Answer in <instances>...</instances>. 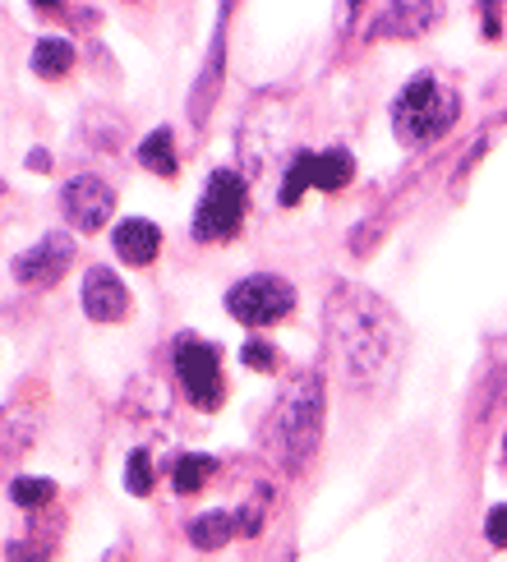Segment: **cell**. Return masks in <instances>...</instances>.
I'll use <instances>...</instances> for the list:
<instances>
[{
	"instance_id": "6da1fadb",
	"label": "cell",
	"mask_w": 507,
	"mask_h": 562,
	"mask_svg": "<svg viewBox=\"0 0 507 562\" xmlns=\"http://www.w3.org/2000/svg\"><path fill=\"white\" fill-rule=\"evenodd\" d=\"M323 323H328V350L346 387L374 392L397 373L402 350H406V327L374 291L337 286L328 295Z\"/></svg>"
},
{
	"instance_id": "7a4b0ae2",
	"label": "cell",
	"mask_w": 507,
	"mask_h": 562,
	"mask_svg": "<svg viewBox=\"0 0 507 562\" xmlns=\"http://www.w3.org/2000/svg\"><path fill=\"white\" fill-rule=\"evenodd\" d=\"M318 429H323V379H318V369H300L286 383L282 402L268 415L263 448L282 461L286 471H300L318 448Z\"/></svg>"
},
{
	"instance_id": "3957f363",
	"label": "cell",
	"mask_w": 507,
	"mask_h": 562,
	"mask_svg": "<svg viewBox=\"0 0 507 562\" xmlns=\"http://www.w3.org/2000/svg\"><path fill=\"white\" fill-rule=\"evenodd\" d=\"M457 111L461 102L452 88H443L433 75H415L392 102V130L402 144H433L457 125Z\"/></svg>"
},
{
	"instance_id": "277c9868",
	"label": "cell",
	"mask_w": 507,
	"mask_h": 562,
	"mask_svg": "<svg viewBox=\"0 0 507 562\" xmlns=\"http://www.w3.org/2000/svg\"><path fill=\"white\" fill-rule=\"evenodd\" d=\"M240 217H245V180L236 171H213L199 207H194L190 236L194 240H230L240 231Z\"/></svg>"
},
{
	"instance_id": "5b68a950",
	"label": "cell",
	"mask_w": 507,
	"mask_h": 562,
	"mask_svg": "<svg viewBox=\"0 0 507 562\" xmlns=\"http://www.w3.org/2000/svg\"><path fill=\"white\" fill-rule=\"evenodd\" d=\"M226 310L236 314L245 327H268L277 318H286L295 310V286L286 277H272V272H254L245 281L226 291Z\"/></svg>"
},
{
	"instance_id": "8992f818",
	"label": "cell",
	"mask_w": 507,
	"mask_h": 562,
	"mask_svg": "<svg viewBox=\"0 0 507 562\" xmlns=\"http://www.w3.org/2000/svg\"><path fill=\"white\" fill-rule=\"evenodd\" d=\"M176 373H180V387L190 392V402L203 411H217L226 383H222V364H217V350L199 341V337H180L176 341Z\"/></svg>"
},
{
	"instance_id": "52a82bcc",
	"label": "cell",
	"mask_w": 507,
	"mask_h": 562,
	"mask_svg": "<svg viewBox=\"0 0 507 562\" xmlns=\"http://www.w3.org/2000/svg\"><path fill=\"white\" fill-rule=\"evenodd\" d=\"M60 207H65V217L75 231H102L115 213V190L102 180V176H75V180H65V190H60Z\"/></svg>"
},
{
	"instance_id": "ba28073f",
	"label": "cell",
	"mask_w": 507,
	"mask_h": 562,
	"mask_svg": "<svg viewBox=\"0 0 507 562\" xmlns=\"http://www.w3.org/2000/svg\"><path fill=\"white\" fill-rule=\"evenodd\" d=\"M69 259H75V240L65 231H52V236H42L29 254L14 259V281H23V286H56Z\"/></svg>"
},
{
	"instance_id": "9c48e42d",
	"label": "cell",
	"mask_w": 507,
	"mask_h": 562,
	"mask_svg": "<svg viewBox=\"0 0 507 562\" xmlns=\"http://www.w3.org/2000/svg\"><path fill=\"white\" fill-rule=\"evenodd\" d=\"M79 300H83V314L92 323H121L129 314V291L121 286V277L111 268H88Z\"/></svg>"
},
{
	"instance_id": "30bf717a",
	"label": "cell",
	"mask_w": 507,
	"mask_h": 562,
	"mask_svg": "<svg viewBox=\"0 0 507 562\" xmlns=\"http://www.w3.org/2000/svg\"><path fill=\"white\" fill-rule=\"evenodd\" d=\"M157 245H161V231L148 217H125L121 226H115V254H121L125 263H134V268L153 263Z\"/></svg>"
},
{
	"instance_id": "8fae6325",
	"label": "cell",
	"mask_w": 507,
	"mask_h": 562,
	"mask_svg": "<svg viewBox=\"0 0 507 562\" xmlns=\"http://www.w3.org/2000/svg\"><path fill=\"white\" fill-rule=\"evenodd\" d=\"M236 530H240V512H226V507L199 512V517L190 521V544L203 549V553H213V549H222Z\"/></svg>"
},
{
	"instance_id": "7c38bea8",
	"label": "cell",
	"mask_w": 507,
	"mask_h": 562,
	"mask_svg": "<svg viewBox=\"0 0 507 562\" xmlns=\"http://www.w3.org/2000/svg\"><path fill=\"white\" fill-rule=\"evenodd\" d=\"M356 176V161H351V153H341V148H333V153H309V184L314 190H341L346 180Z\"/></svg>"
},
{
	"instance_id": "4fadbf2b",
	"label": "cell",
	"mask_w": 507,
	"mask_h": 562,
	"mask_svg": "<svg viewBox=\"0 0 507 562\" xmlns=\"http://www.w3.org/2000/svg\"><path fill=\"white\" fill-rule=\"evenodd\" d=\"M438 14H443L438 5H387L379 14V33L387 29L392 37H415V33H425Z\"/></svg>"
},
{
	"instance_id": "5bb4252c",
	"label": "cell",
	"mask_w": 507,
	"mask_h": 562,
	"mask_svg": "<svg viewBox=\"0 0 507 562\" xmlns=\"http://www.w3.org/2000/svg\"><path fill=\"white\" fill-rule=\"evenodd\" d=\"M69 65H75V46H69L65 37H42L33 46V75L42 79H65Z\"/></svg>"
},
{
	"instance_id": "9a60e30c",
	"label": "cell",
	"mask_w": 507,
	"mask_h": 562,
	"mask_svg": "<svg viewBox=\"0 0 507 562\" xmlns=\"http://www.w3.org/2000/svg\"><path fill=\"white\" fill-rule=\"evenodd\" d=\"M138 161H144V167L153 171V176H176V148H171V130L161 125V130H153L144 144H138Z\"/></svg>"
},
{
	"instance_id": "2e32d148",
	"label": "cell",
	"mask_w": 507,
	"mask_h": 562,
	"mask_svg": "<svg viewBox=\"0 0 507 562\" xmlns=\"http://www.w3.org/2000/svg\"><path fill=\"white\" fill-rule=\"evenodd\" d=\"M217 471V461L207 457V452H190V457H180L176 461V471H171V484H176V494H199V488L213 480Z\"/></svg>"
},
{
	"instance_id": "e0dca14e",
	"label": "cell",
	"mask_w": 507,
	"mask_h": 562,
	"mask_svg": "<svg viewBox=\"0 0 507 562\" xmlns=\"http://www.w3.org/2000/svg\"><path fill=\"white\" fill-rule=\"evenodd\" d=\"M10 498H14L23 512H37V507H46V503L56 498V484H52V480H33V475H14Z\"/></svg>"
},
{
	"instance_id": "ac0fdd59",
	"label": "cell",
	"mask_w": 507,
	"mask_h": 562,
	"mask_svg": "<svg viewBox=\"0 0 507 562\" xmlns=\"http://www.w3.org/2000/svg\"><path fill=\"white\" fill-rule=\"evenodd\" d=\"M125 488H129L134 498H144L148 488H153V457L144 448H134L129 461H125Z\"/></svg>"
},
{
	"instance_id": "d6986e66",
	"label": "cell",
	"mask_w": 507,
	"mask_h": 562,
	"mask_svg": "<svg viewBox=\"0 0 507 562\" xmlns=\"http://www.w3.org/2000/svg\"><path fill=\"white\" fill-rule=\"evenodd\" d=\"M305 190H309V153H300V157L291 161L286 184H282V194H277V199H282L286 207H295V203H300V194H305Z\"/></svg>"
},
{
	"instance_id": "ffe728a7",
	"label": "cell",
	"mask_w": 507,
	"mask_h": 562,
	"mask_svg": "<svg viewBox=\"0 0 507 562\" xmlns=\"http://www.w3.org/2000/svg\"><path fill=\"white\" fill-rule=\"evenodd\" d=\"M240 360H245L254 373H268V369L277 364V350H272L268 341H249V346L240 350Z\"/></svg>"
},
{
	"instance_id": "44dd1931",
	"label": "cell",
	"mask_w": 507,
	"mask_h": 562,
	"mask_svg": "<svg viewBox=\"0 0 507 562\" xmlns=\"http://www.w3.org/2000/svg\"><path fill=\"white\" fill-rule=\"evenodd\" d=\"M484 535H489L494 549H507V503L489 507V517H484Z\"/></svg>"
},
{
	"instance_id": "7402d4cb",
	"label": "cell",
	"mask_w": 507,
	"mask_h": 562,
	"mask_svg": "<svg viewBox=\"0 0 507 562\" xmlns=\"http://www.w3.org/2000/svg\"><path fill=\"white\" fill-rule=\"evenodd\" d=\"M268 562H295V553L286 549V553H277V558H268Z\"/></svg>"
},
{
	"instance_id": "603a6c76",
	"label": "cell",
	"mask_w": 507,
	"mask_h": 562,
	"mask_svg": "<svg viewBox=\"0 0 507 562\" xmlns=\"http://www.w3.org/2000/svg\"><path fill=\"white\" fill-rule=\"evenodd\" d=\"M503 457H507V438H503Z\"/></svg>"
}]
</instances>
